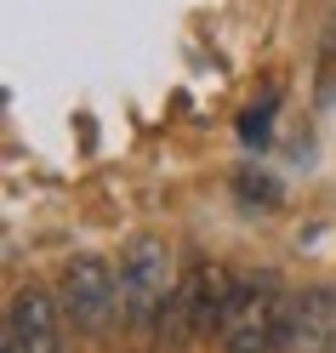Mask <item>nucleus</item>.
<instances>
[{
	"mask_svg": "<svg viewBox=\"0 0 336 353\" xmlns=\"http://www.w3.org/2000/svg\"><path fill=\"white\" fill-rule=\"evenodd\" d=\"M177 296L171 279V245L160 234H131L120 251V314L131 330H154Z\"/></svg>",
	"mask_w": 336,
	"mask_h": 353,
	"instance_id": "f257e3e1",
	"label": "nucleus"
},
{
	"mask_svg": "<svg viewBox=\"0 0 336 353\" xmlns=\"http://www.w3.org/2000/svg\"><path fill=\"white\" fill-rule=\"evenodd\" d=\"M285 319H290V302L279 291V274H245L234 285V307H228V319H222V347L228 353H279L285 342Z\"/></svg>",
	"mask_w": 336,
	"mask_h": 353,
	"instance_id": "f03ea898",
	"label": "nucleus"
},
{
	"mask_svg": "<svg viewBox=\"0 0 336 353\" xmlns=\"http://www.w3.org/2000/svg\"><path fill=\"white\" fill-rule=\"evenodd\" d=\"M57 302H63V314H69V325L80 336H103L115 319H126L120 314V274L108 268L103 256H75L69 268H63Z\"/></svg>",
	"mask_w": 336,
	"mask_h": 353,
	"instance_id": "7ed1b4c3",
	"label": "nucleus"
},
{
	"mask_svg": "<svg viewBox=\"0 0 336 353\" xmlns=\"http://www.w3.org/2000/svg\"><path fill=\"white\" fill-rule=\"evenodd\" d=\"M336 347V285H302L290 296L279 353H330Z\"/></svg>",
	"mask_w": 336,
	"mask_h": 353,
	"instance_id": "20e7f679",
	"label": "nucleus"
},
{
	"mask_svg": "<svg viewBox=\"0 0 336 353\" xmlns=\"http://www.w3.org/2000/svg\"><path fill=\"white\" fill-rule=\"evenodd\" d=\"M6 325L23 336L29 353H69V314H63V302L52 291H40V285H23V291L12 296Z\"/></svg>",
	"mask_w": 336,
	"mask_h": 353,
	"instance_id": "39448f33",
	"label": "nucleus"
},
{
	"mask_svg": "<svg viewBox=\"0 0 336 353\" xmlns=\"http://www.w3.org/2000/svg\"><path fill=\"white\" fill-rule=\"evenodd\" d=\"M0 353H29V347H23V336H17L12 325H0Z\"/></svg>",
	"mask_w": 336,
	"mask_h": 353,
	"instance_id": "423d86ee",
	"label": "nucleus"
},
{
	"mask_svg": "<svg viewBox=\"0 0 336 353\" xmlns=\"http://www.w3.org/2000/svg\"><path fill=\"white\" fill-rule=\"evenodd\" d=\"M330 353H336V347H330Z\"/></svg>",
	"mask_w": 336,
	"mask_h": 353,
	"instance_id": "0eeeda50",
	"label": "nucleus"
}]
</instances>
